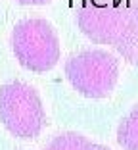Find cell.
Masks as SVG:
<instances>
[{
	"instance_id": "obj_1",
	"label": "cell",
	"mask_w": 138,
	"mask_h": 150,
	"mask_svg": "<svg viewBox=\"0 0 138 150\" xmlns=\"http://www.w3.org/2000/svg\"><path fill=\"white\" fill-rule=\"evenodd\" d=\"M10 42L15 60L29 71L44 73L60 62V39L46 19L31 18L15 23Z\"/></svg>"
},
{
	"instance_id": "obj_2",
	"label": "cell",
	"mask_w": 138,
	"mask_h": 150,
	"mask_svg": "<svg viewBox=\"0 0 138 150\" xmlns=\"http://www.w3.org/2000/svg\"><path fill=\"white\" fill-rule=\"evenodd\" d=\"M0 121L18 139H35L46 123V112L31 85L12 81L0 87Z\"/></svg>"
},
{
	"instance_id": "obj_3",
	"label": "cell",
	"mask_w": 138,
	"mask_h": 150,
	"mask_svg": "<svg viewBox=\"0 0 138 150\" xmlns=\"http://www.w3.org/2000/svg\"><path fill=\"white\" fill-rule=\"evenodd\" d=\"M67 81L88 98H106L119 79V62L106 50H83L65 62Z\"/></svg>"
},
{
	"instance_id": "obj_4",
	"label": "cell",
	"mask_w": 138,
	"mask_h": 150,
	"mask_svg": "<svg viewBox=\"0 0 138 150\" xmlns=\"http://www.w3.org/2000/svg\"><path fill=\"white\" fill-rule=\"evenodd\" d=\"M129 12L130 8H119V6L107 4H86L77 13V23H79V29L92 42L113 46L119 33L125 27Z\"/></svg>"
},
{
	"instance_id": "obj_5",
	"label": "cell",
	"mask_w": 138,
	"mask_h": 150,
	"mask_svg": "<svg viewBox=\"0 0 138 150\" xmlns=\"http://www.w3.org/2000/svg\"><path fill=\"white\" fill-rule=\"evenodd\" d=\"M113 46L125 62L138 66V8H130L125 27L119 33Z\"/></svg>"
},
{
	"instance_id": "obj_6",
	"label": "cell",
	"mask_w": 138,
	"mask_h": 150,
	"mask_svg": "<svg viewBox=\"0 0 138 150\" xmlns=\"http://www.w3.org/2000/svg\"><path fill=\"white\" fill-rule=\"evenodd\" d=\"M46 150H109L107 146L90 142L85 135L75 131L60 133L58 137H54L52 142L46 146Z\"/></svg>"
},
{
	"instance_id": "obj_7",
	"label": "cell",
	"mask_w": 138,
	"mask_h": 150,
	"mask_svg": "<svg viewBox=\"0 0 138 150\" xmlns=\"http://www.w3.org/2000/svg\"><path fill=\"white\" fill-rule=\"evenodd\" d=\"M117 142L123 150H138V104L121 119L117 127Z\"/></svg>"
},
{
	"instance_id": "obj_8",
	"label": "cell",
	"mask_w": 138,
	"mask_h": 150,
	"mask_svg": "<svg viewBox=\"0 0 138 150\" xmlns=\"http://www.w3.org/2000/svg\"><path fill=\"white\" fill-rule=\"evenodd\" d=\"M18 2H21V4H46L50 0H18Z\"/></svg>"
}]
</instances>
